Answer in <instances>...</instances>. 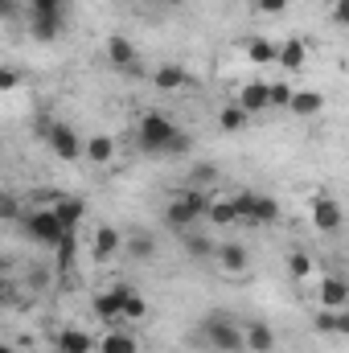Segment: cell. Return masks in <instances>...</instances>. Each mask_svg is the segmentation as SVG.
Listing matches in <instances>:
<instances>
[{"label": "cell", "instance_id": "cell-1", "mask_svg": "<svg viewBox=\"0 0 349 353\" xmlns=\"http://www.w3.org/2000/svg\"><path fill=\"white\" fill-rule=\"evenodd\" d=\"M17 222H21V230H25L33 243H41V247H62V239L74 234V230H66V226L58 222L54 210H41V205H29Z\"/></svg>", "mask_w": 349, "mask_h": 353}, {"label": "cell", "instance_id": "cell-2", "mask_svg": "<svg viewBox=\"0 0 349 353\" xmlns=\"http://www.w3.org/2000/svg\"><path fill=\"white\" fill-rule=\"evenodd\" d=\"M173 136H177V123L169 115H161V111H144L140 123H136V144L144 152H165Z\"/></svg>", "mask_w": 349, "mask_h": 353}, {"label": "cell", "instance_id": "cell-3", "mask_svg": "<svg viewBox=\"0 0 349 353\" xmlns=\"http://www.w3.org/2000/svg\"><path fill=\"white\" fill-rule=\"evenodd\" d=\"M206 205H210V197H206L201 189H181L173 201L165 205V222H169L173 230H185V226H193L197 218H206Z\"/></svg>", "mask_w": 349, "mask_h": 353}, {"label": "cell", "instance_id": "cell-4", "mask_svg": "<svg viewBox=\"0 0 349 353\" xmlns=\"http://www.w3.org/2000/svg\"><path fill=\"white\" fill-rule=\"evenodd\" d=\"M41 132H46V144L58 161H83V136L62 123V119H41Z\"/></svg>", "mask_w": 349, "mask_h": 353}, {"label": "cell", "instance_id": "cell-5", "mask_svg": "<svg viewBox=\"0 0 349 353\" xmlns=\"http://www.w3.org/2000/svg\"><path fill=\"white\" fill-rule=\"evenodd\" d=\"M201 337H206L210 350H218V353H247V345H243V329H239L235 321H226V316H210L206 329H201Z\"/></svg>", "mask_w": 349, "mask_h": 353}, {"label": "cell", "instance_id": "cell-6", "mask_svg": "<svg viewBox=\"0 0 349 353\" xmlns=\"http://www.w3.org/2000/svg\"><path fill=\"white\" fill-rule=\"evenodd\" d=\"M235 201V214L239 218H247V222H275L279 218V201L275 197H267V193H255V189H243L239 197H230Z\"/></svg>", "mask_w": 349, "mask_h": 353}, {"label": "cell", "instance_id": "cell-7", "mask_svg": "<svg viewBox=\"0 0 349 353\" xmlns=\"http://www.w3.org/2000/svg\"><path fill=\"white\" fill-rule=\"evenodd\" d=\"M308 218H312V226H317L321 234H337V230H341V222H346L341 201H337V197H329V193H317V197L308 201Z\"/></svg>", "mask_w": 349, "mask_h": 353}, {"label": "cell", "instance_id": "cell-8", "mask_svg": "<svg viewBox=\"0 0 349 353\" xmlns=\"http://www.w3.org/2000/svg\"><path fill=\"white\" fill-rule=\"evenodd\" d=\"M128 292H132L128 283H111V288L94 292V300H90L94 316H99V321H107L111 329H115V325H123V316H119V312H123V300H128Z\"/></svg>", "mask_w": 349, "mask_h": 353}, {"label": "cell", "instance_id": "cell-9", "mask_svg": "<svg viewBox=\"0 0 349 353\" xmlns=\"http://www.w3.org/2000/svg\"><path fill=\"white\" fill-rule=\"evenodd\" d=\"M115 152H119V140L107 136V132H94V136L83 140V161L94 165V169H107V165L115 161Z\"/></svg>", "mask_w": 349, "mask_h": 353}, {"label": "cell", "instance_id": "cell-10", "mask_svg": "<svg viewBox=\"0 0 349 353\" xmlns=\"http://www.w3.org/2000/svg\"><path fill=\"white\" fill-rule=\"evenodd\" d=\"M123 251V234L115 230V226H94V239H90V255L99 259V263H107V259H115Z\"/></svg>", "mask_w": 349, "mask_h": 353}, {"label": "cell", "instance_id": "cell-11", "mask_svg": "<svg viewBox=\"0 0 349 353\" xmlns=\"http://www.w3.org/2000/svg\"><path fill=\"white\" fill-rule=\"evenodd\" d=\"M214 259H218V267H222L226 275H243V271L251 267V255H247L243 243H218V247H214Z\"/></svg>", "mask_w": 349, "mask_h": 353}, {"label": "cell", "instance_id": "cell-12", "mask_svg": "<svg viewBox=\"0 0 349 353\" xmlns=\"http://www.w3.org/2000/svg\"><path fill=\"white\" fill-rule=\"evenodd\" d=\"M317 304H321V308H346V304H349L346 275H325V279H321V288H317Z\"/></svg>", "mask_w": 349, "mask_h": 353}, {"label": "cell", "instance_id": "cell-13", "mask_svg": "<svg viewBox=\"0 0 349 353\" xmlns=\"http://www.w3.org/2000/svg\"><path fill=\"white\" fill-rule=\"evenodd\" d=\"M275 62L283 66V74H300L304 62H308V46L300 37H288L283 46H275Z\"/></svg>", "mask_w": 349, "mask_h": 353}, {"label": "cell", "instance_id": "cell-14", "mask_svg": "<svg viewBox=\"0 0 349 353\" xmlns=\"http://www.w3.org/2000/svg\"><path fill=\"white\" fill-rule=\"evenodd\" d=\"M107 62L115 66V70H136L140 66V54H136V46L128 41V37H107Z\"/></svg>", "mask_w": 349, "mask_h": 353}, {"label": "cell", "instance_id": "cell-15", "mask_svg": "<svg viewBox=\"0 0 349 353\" xmlns=\"http://www.w3.org/2000/svg\"><path fill=\"white\" fill-rule=\"evenodd\" d=\"M243 345L251 353H275V329L267 321H251L243 325Z\"/></svg>", "mask_w": 349, "mask_h": 353}, {"label": "cell", "instance_id": "cell-16", "mask_svg": "<svg viewBox=\"0 0 349 353\" xmlns=\"http://www.w3.org/2000/svg\"><path fill=\"white\" fill-rule=\"evenodd\" d=\"M94 350L99 353H140V341H136V333H128V329H107L99 341H94Z\"/></svg>", "mask_w": 349, "mask_h": 353}, {"label": "cell", "instance_id": "cell-17", "mask_svg": "<svg viewBox=\"0 0 349 353\" xmlns=\"http://www.w3.org/2000/svg\"><path fill=\"white\" fill-rule=\"evenodd\" d=\"M25 21H29V33H33L37 41H58V37L66 33V17H37V12H25Z\"/></svg>", "mask_w": 349, "mask_h": 353}, {"label": "cell", "instance_id": "cell-18", "mask_svg": "<svg viewBox=\"0 0 349 353\" xmlns=\"http://www.w3.org/2000/svg\"><path fill=\"white\" fill-rule=\"evenodd\" d=\"M54 350L58 353H94V337L83 329H58L54 333Z\"/></svg>", "mask_w": 349, "mask_h": 353}, {"label": "cell", "instance_id": "cell-19", "mask_svg": "<svg viewBox=\"0 0 349 353\" xmlns=\"http://www.w3.org/2000/svg\"><path fill=\"white\" fill-rule=\"evenodd\" d=\"M317 333H325V337H346L349 333V312L346 308H317Z\"/></svg>", "mask_w": 349, "mask_h": 353}, {"label": "cell", "instance_id": "cell-20", "mask_svg": "<svg viewBox=\"0 0 349 353\" xmlns=\"http://www.w3.org/2000/svg\"><path fill=\"white\" fill-rule=\"evenodd\" d=\"M288 111L300 115V119H312L317 111H325V94H321V90H292Z\"/></svg>", "mask_w": 349, "mask_h": 353}, {"label": "cell", "instance_id": "cell-21", "mask_svg": "<svg viewBox=\"0 0 349 353\" xmlns=\"http://www.w3.org/2000/svg\"><path fill=\"white\" fill-rule=\"evenodd\" d=\"M185 83H189V70L181 62H165V66L152 70V87L157 90H181Z\"/></svg>", "mask_w": 349, "mask_h": 353}, {"label": "cell", "instance_id": "cell-22", "mask_svg": "<svg viewBox=\"0 0 349 353\" xmlns=\"http://www.w3.org/2000/svg\"><path fill=\"white\" fill-rule=\"evenodd\" d=\"M54 214H58V222H62L66 230H79V222H83V214H87V201H83V197H58Z\"/></svg>", "mask_w": 349, "mask_h": 353}, {"label": "cell", "instance_id": "cell-23", "mask_svg": "<svg viewBox=\"0 0 349 353\" xmlns=\"http://www.w3.org/2000/svg\"><path fill=\"white\" fill-rule=\"evenodd\" d=\"M247 123H251V115H247L239 103H226V107L218 111V132H226V136H239Z\"/></svg>", "mask_w": 349, "mask_h": 353}, {"label": "cell", "instance_id": "cell-24", "mask_svg": "<svg viewBox=\"0 0 349 353\" xmlns=\"http://www.w3.org/2000/svg\"><path fill=\"white\" fill-rule=\"evenodd\" d=\"M239 107H243L247 115H263V111H267V83H247L243 94H239Z\"/></svg>", "mask_w": 349, "mask_h": 353}, {"label": "cell", "instance_id": "cell-25", "mask_svg": "<svg viewBox=\"0 0 349 353\" xmlns=\"http://www.w3.org/2000/svg\"><path fill=\"white\" fill-rule=\"evenodd\" d=\"M206 218H210L214 226H230V222H239V214H235V201H230V197H210Z\"/></svg>", "mask_w": 349, "mask_h": 353}, {"label": "cell", "instance_id": "cell-26", "mask_svg": "<svg viewBox=\"0 0 349 353\" xmlns=\"http://www.w3.org/2000/svg\"><path fill=\"white\" fill-rule=\"evenodd\" d=\"M123 251H128L132 259H152V255H157V239H152V234H128V239H123Z\"/></svg>", "mask_w": 349, "mask_h": 353}, {"label": "cell", "instance_id": "cell-27", "mask_svg": "<svg viewBox=\"0 0 349 353\" xmlns=\"http://www.w3.org/2000/svg\"><path fill=\"white\" fill-rule=\"evenodd\" d=\"M243 46H247V58H251L255 66H271V62H275V46H271L267 37H247Z\"/></svg>", "mask_w": 349, "mask_h": 353}, {"label": "cell", "instance_id": "cell-28", "mask_svg": "<svg viewBox=\"0 0 349 353\" xmlns=\"http://www.w3.org/2000/svg\"><path fill=\"white\" fill-rule=\"evenodd\" d=\"M292 83L288 79H275V83H267V111H288V99H292Z\"/></svg>", "mask_w": 349, "mask_h": 353}, {"label": "cell", "instance_id": "cell-29", "mask_svg": "<svg viewBox=\"0 0 349 353\" xmlns=\"http://www.w3.org/2000/svg\"><path fill=\"white\" fill-rule=\"evenodd\" d=\"M308 275H312V259H308L304 251H292V255H288V279H292V283H304Z\"/></svg>", "mask_w": 349, "mask_h": 353}, {"label": "cell", "instance_id": "cell-30", "mask_svg": "<svg viewBox=\"0 0 349 353\" xmlns=\"http://www.w3.org/2000/svg\"><path fill=\"white\" fill-rule=\"evenodd\" d=\"M119 316H123V321H144V316H148V300L132 288L128 300H123V312H119Z\"/></svg>", "mask_w": 349, "mask_h": 353}, {"label": "cell", "instance_id": "cell-31", "mask_svg": "<svg viewBox=\"0 0 349 353\" xmlns=\"http://www.w3.org/2000/svg\"><path fill=\"white\" fill-rule=\"evenodd\" d=\"M66 4L70 0H29V12H37V17H66Z\"/></svg>", "mask_w": 349, "mask_h": 353}, {"label": "cell", "instance_id": "cell-32", "mask_svg": "<svg viewBox=\"0 0 349 353\" xmlns=\"http://www.w3.org/2000/svg\"><path fill=\"white\" fill-rule=\"evenodd\" d=\"M185 247H189L193 259H214V243L201 239V234H185Z\"/></svg>", "mask_w": 349, "mask_h": 353}, {"label": "cell", "instance_id": "cell-33", "mask_svg": "<svg viewBox=\"0 0 349 353\" xmlns=\"http://www.w3.org/2000/svg\"><path fill=\"white\" fill-rule=\"evenodd\" d=\"M189 148H193V136L177 128V136H173V140H169V148H165V157H185Z\"/></svg>", "mask_w": 349, "mask_h": 353}, {"label": "cell", "instance_id": "cell-34", "mask_svg": "<svg viewBox=\"0 0 349 353\" xmlns=\"http://www.w3.org/2000/svg\"><path fill=\"white\" fill-rule=\"evenodd\" d=\"M21 87V70L17 66H0V90H17Z\"/></svg>", "mask_w": 349, "mask_h": 353}, {"label": "cell", "instance_id": "cell-35", "mask_svg": "<svg viewBox=\"0 0 349 353\" xmlns=\"http://www.w3.org/2000/svg\"><path fill=\"white\" fill-rule=\"evenodd\" d=\"M288 4H292V0H255V12L275 17V12H288Z\"/></svg>", "mask_w": 349, "mask_h": 353}, {"label": "cell", "instance_id": "cell-36", "mask_svg": "<svg viewBox=\"0 0 349 353\" xmlns=\"http://www.w3.org/2000/svg\"><path fill=\"white\" fill-rule=\"evenodd\" d=\"M214 176H218L214 165H197V169L189 173V181H193V189H197V185H206V181H214Z\"/></svg>", "mask_w": 349, "mask_h": 353}, {"label": "cell", "instance_id": "cell-37", "mask_svg": "<svg viewBox=\"0 0 349 353\" xmlns=\"http://www.w3.org/2000/svg\"><path fill=\"white\" fill-rule=\"evenodd\" d=\"M21 17V0H0V21H17Z\"/></svg>", "mask_w": 349, "mask_h": 353}, {"label": "cell", "instance_id": "cell-38", "mask_svg": "<svg viewBox=\"0 0 349 353\" xmlns=\"http://www.w3.org/2000/svg\"><path fill=\"white\" fill-rule=\"evenodd\" d=\"M333 25H349V0H333Z\"/></svg>", "mask_w": 349, "mask_h": 353}, {"label": "cell", "instance_id": "cell-39", "mask_svg": "<svg viewBox=\"0 0 349 353\" xmlns=\"http://www.w3.org/2000/svg\"><path fill=\"white\" fill-rule=\"evenodd\" d=\"M0 218H21V205L12 197H0Z\"/></svg>", "mask_w": 349, "mask_h": 353}, {"label": "cell", "instance_id": "cell-40", "mask_svg": "<svg viewBox=\"0 0 349 353\" xmlns=\"http://www.w3.org/2000/svg\"><path fill=\"white\" fill-rule=\"evenodd\" d=\"M0 353H17V350H12V345H4V341H0Z\"/></svg>", "mask_w": 349, "mask_h": 353}]
</instances>
